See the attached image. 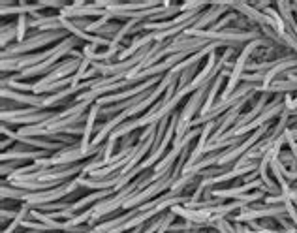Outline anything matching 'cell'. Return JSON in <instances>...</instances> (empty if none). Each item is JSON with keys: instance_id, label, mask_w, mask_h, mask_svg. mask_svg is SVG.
Masks as SVG:
<instances>
[{"instance_id": "5b68a950", "label": "cell", "mask_w": 297, "mask_h": 233, "mask_svg": "<svg viewBox=\"0 0 297 233\" xmlns=\"http://www.w3.org/2000/svg\"><path fill=\"white\" fill-rule=\"evenodd\" d=\"M290 130H291V135L295 137V141H297V128H290Z\"/></svg>"}, {"instance_id": "277c9868", "label": "cell", "mask_w": 297, "mask_h": 233, "mask_svg": "<svg viewBox=\"0 0 297 233\" xmlns=\"http://www.w3.org/2000/svg\"><path fill=\"white\" fill-rule=\"evenodd\" d=\"M12 143H14L12 137H4V139H2V145H0V147H2V152H6L8 147H12Z\"/></svg>"}, {"instance_id": "7a4b0ae2", "label": "cell", "mask_w": 297, "mask_h": 233, "mask_svg": "<svg viewBox=\"0 0 297 233\" xmlns=\"http://www.w3.org/2000/svg\"><path fill=\"white\" fill-rule=\"evenodd\" d=\"M0 43H2V49H6L8 43H17V23H10V25H2V30H0Z\"/></svg>"}, {"instance_id": "3957f363", "label": "cell", "mask_w": 297, "mask_h": 233, "mask_svg": "<svg viewBox=\"0 0 297 233\" xmlns=\"http://www.w3.org/2000/svg\"><path fill=\"white\" fill-rule=\"evenodd\" d=\"M278 160H280L284 166H290L291 170H297V160L291 150H280V152H278Z\"/></svg>"}, {"instance_id": "6da1fadb", "label": "cell", "mask_w": 297, "mask_h": 233, "mask_svg": "<svg viewBox=\"0 0 297 233\" xmlns=\"http://www.w3.org/2000/svg\"><path fill=\"white\" fill-rule=\"evenodd\" d=\"M212 83H205V85L198 89V91L194 92L190 96V100L184 104L183 111L179 113V122H177V134H175V139H181L186 132H188V128H190V122L194 120V117L201 111V107L205 104V98H207V92L211 89Z\"/></svg>"}]
</instances>
